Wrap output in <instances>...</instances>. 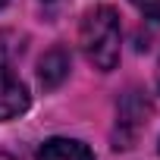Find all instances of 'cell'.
Segmentation results:
<instances>
[{"instance_id":"1","label":"cell","mask_w":160,"mask_h":160,"mask_svg":"<svg viewBox=\"0 0 160 160\" xmlns=\"http://www.w3.org/2000/svg\"><path fill=\"white\" fill-rule=\"evenodd\" d=\"M119 44H122V32L116 10L110 7L88 10L82 19V50L88 63H94V69L101 72H110L119 63Z\"/></svg>"},{"instance_id":"2","label":"cell","mask_w":160,"mask_h":160,"mask_svg":"<svg viewBox=\"0 0 160 160\" xmlns=\"http://www.w3.org/2000/svg\"><path fill=\"white\" fill-rule=\"evenodd\" d=\"M28 110V91L13 72L10 60L0 57V119H13Z\"/></svg>"},{"instance_id":"3","label":"cell","mask_w":160,"mask_h":160,"mask_svg":"<svg viewBox=\"0 0 160 160\" xmlns=\"http://www.w3.org/2000/svg\"><path fill=\"white\" fill-rule=\"evenodd\" d=\"M66 75H69V53H66L63 47H50V50L41 57V63H38L41 85H44V88H60Z\"/></svg>"},{"instance_id":"4","label":"cell","mask_w":160,"mask_h":160,"mask_svg":"<svg viewBox=\"0 0 160 160\" xmlns=\"http://www.w3.org/2000/svg\"><path fill=\"white\" fill-rule=\"evenodd\" d=\"M38 160H94L91 151L82 141H72V138H50L41 144Z\"/></svg>"},{"instance_id":"5","label":"cell","mask_w":160,"mask_h":160,"mask_svg":"<svg viewBox=\"0 0 160 160\" xmlns=\"http://www.w3.org/2000/svg\"><path fill=\"white\" fill-rule=\"evenodd\" d=\"M132 3H135L148 19H157V22H160V0H132Z\"/></svg>"},{"instance_id":"6","label":"cell","mask_w":160,"mask_h":160,"mask_svg":"<svg viewBox=\"0 0 160 160\" xmlns=\"http://www.w3.org/2000/svg\"><path fill=\"white\" fill-rule=\"evenodd\" d=\"M0 160H13V157H10V154H0Z\"/></svg>"},{"instance_id":"7","label":"cell","mask_w":160,"mask_h":160,"mask_svg":"<svg viewBox=\"0 0 160 160\" xmlns=\"http://www.w3.org/2000/svg\"><path fill=\"white\" fill-rule=\"evenodd\" d=\"M157 82H160V69H157Z\"/></svg>"},{"instance_id":"8","label":"cell","mask_w":160,"mask_h":160,"mask_svg":"<svg viewBox=\"0 0 160 160\" xmlns=\"http://www.w3.org/2000/svg\"><path fill=\"white\" fill-rule=\"evenodd\" d=\"M3 3H7V0H0V7H3Z\"/></svg>"}]
</instances>
